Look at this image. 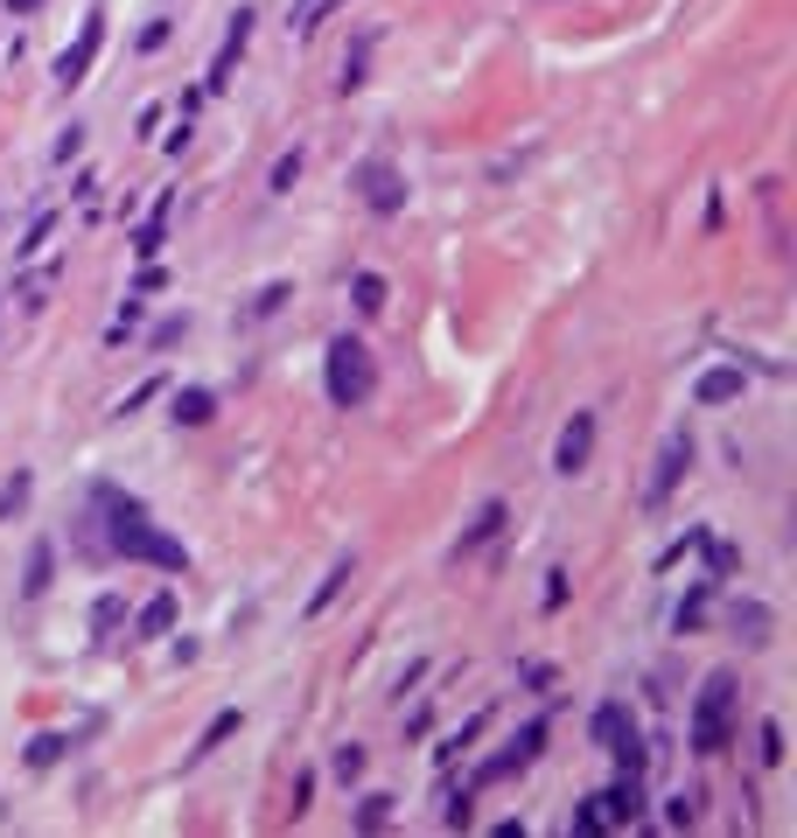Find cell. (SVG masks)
Listing matches in <instances>:
<instances>
[{"instance_id":"ab89813d","label":"cell","mask_w":797,"mask_h":838,"mask_svg":"<svg viewBox=\"0 0 797 838\" xmlns=\"http://www.w3.org/2000/svg\"><path fill=\"white\" fill-rule=\"evenodd\" d=\"M308 796H315V769H301V775H294V796H288V804H294V817L308 811Z\"/></svg>"},{"instance_id":"6da1fadb","label":"cell","mask_w":797,"mask_h":838,"mask_svg":"<svg viewBox=\"0 0 797 838\" xmlns=\"http://www.w3.org/2000/svg\"><path fill=\"white\" fill-rule=\"evenodd\" d=\"M91 518H99V539L105 552H120V559H141V566H161V574H182L189 552L182 539H168V531L147 518L141 497H126V489L112 483H91Z\"/></svg>"},{"instance_id":"4dcf8cb0","label":"cell","mask_w":797,"mask_h":838,"mask_svg":"<svg viewBox=\"0 0 797 838\" xmlns=\"http://www.w3.org/2000/svg\"><path fill=\"white\" fill-rule=\"evenodd\" d=\"M329 8H336V0H294V14H288V22H294L301 35H308L315 22H329Z\"/></svg>"},{"instance_id":"484cf974","label":"cell","mask_w":797,"mask_h":838,"mask_svg":"<svg viewBox=\"0 0 797 838\" xmlns=\"http://www.w3.org/2000/svg\"><path fill=\"white\" fill-rule=\"evenodd\" d=\"M392 804H398V796H385V790H371L364 804H357V831H378V825H392Z\"/></svg>"},{"instance_id":"d6986e66","label":"cell","mask_w":797,"mask_h":838,"mask_svg":"<svg viewBox=\"0 0 797 838\" xmlns=\"http://www.w3.org/2000/svg\"><path fill=\"white\" fill-rule=\"evenodd\" d=\"M350 574H357V559H336L329 574L315 580V594H308V622H315V615H322V608H329L336 594H344V587H350Z\"/></svg>"},{"instance_id":"836d02e7","label":"cell","mask_w":797,"mask_h":838,"mask_svg":"<svg viewBox=\"0 0 797 838\" xmlns=\"http://www.w3.org/2000/svg\"><path fill=\"white\" fill-rule=\"evenodd\" d=\"M336 775H344V783H357V775H364V748H357V740H344V748H336Z\"/></svg>"},{"instance_id":"f35d334b","label":"cell","mask_w":797,"mask_h":838,"mask_svg":"<svg viewBox=\"0 0 797 838\" xmlns=\"http://www.w3.org/2000/svg\"><path fill=\"white\" fill-rule=\"evenodd\" d=\"M168 35H176V22H168V14H155V22H147V29H141V49H161V43H168Z\"/></svg>"},{"instance_id":"d4e9b609","label":"cell","mask_w":797,"mask_h":838,"mask_svg":"<svg viewBox=\"0 0 797 838\" xmlns=\"http://www.w3.org/2000/svg\"><path fill=\"white\" fill-rule=\"evenodd\" d=\"M64 755H70V740H64V734H35V740H29V769H56Z\"/></svg>"},{"instance_id":"7402d4cb","label":"cell","mask_w":797,"mask_h":838,"mask_svg":"<svg viewBox=\"0 0 797 838\" xmlns=\"http://www.w3.org/2000/svg\"><path fill=\"white\" fill-rule=\"evenodd\" d=\"M714 587H720V580H693V594L672 608V628H678V636H686V628H699V615H707V601H714Z\"/></svg>"},{"instance_id":"ac0fdd59","label":"cell","mask_w":797,"mask_h":838,"mask_svg":"<svg viewBox=\"0 0 797 838\" xmlns=\"http://www.w3.org/2000/svg\"><path fill=\"white\" fill-rule=\"evenodd\" d=\"M238 727H245V713H238V706H224V713L211 720V727H203V734H197V748H189V761H203V755H217V748H224V740H232Z\"/></svg>"},{"instance_id":"d590c367","label":"cell","mask_w":797,"mask_h":838,"mask_svg":"<svg viewBox=\"0 0 797 838\" xmlns=\"http://www.w3.org/2000/svg\"><path fill=\"white\" fill-rule=\"evenodd\" d=\"M469 817H476V811H469V790H448V811H441V825H454V831H462Z\"/></svg>"},{"instance_id":"4316f807","label":"cell","mask_w":797,"mask_h":838,"mask_svg":"<svg viewBox=\"0 0 797 838\" xmlns=\"http://www.w3.org/2000/svg\"><path fill=\"white\" fill-rule=\"evenodd\" d=\"M294 182H301V147H294V155H280L273 168H266V189H273V196H288Z\"/></svg>"},{"instance_id":"f1b7e54d","label":"cell","mask_w":797,"mask_h":838,"mask_svg":"<svg viewBox=\"0 0 797 838\" xmlns=\"http://www.w3.org/2000/svg\"><path fill=\"white\" fill-rule=\"evenodd\" d=\"M280 301H288V280H273V287H259V294H252V308H245V321H266V315H280Z\"/></svg>"},{"instance_id":"4fadbf2b","label":"cell","mask_w":797,"mask_h":838,"mask_svg":"<svg viewBox=\"0 0 797 838\" xmlns=\"http://www.w3.org/2000/svg\"><path fill=\"white\" fill-rule=\"evenodd\" d=\"M168 419H176V427H211V419H217V392L211 385H176V392H168Z\"/></svg>"},{"instance_id":"2e32d148","label":"cell","mask_w":797,"mask_h":838,"mask_svg":"<svg viewBox=\"0 0 797 838\" xmlns=\"http://www.w3.org/2000/svg\"><path fill=\"white\" fill-rule=\"evenodd\" d=\"M504 518H510V510H504L497 497H490V503L476 510V518L462 524V539H454V552H476V545H490V539H497V531H504Z\"/></svg>"},{"instance_id":"277c9868","label":"cell","mask_w":797,"mask_h":838,"mask_svg":"<svg viewBox=\"0 0 797 838\" xmlns=\"http://www.w3.org/2000/svg\"><path fill=\"white\" fill-rule=\"evenodd\" d=\"M587 740H595V748L609 755L622 775H643V761H651V748H643V734H637V720H630V706H622V699H602V706H595V720H587Z\"/></svg>"},{"instance_id":"1f68e13d","label":"cell","mask_w":797,"mask_h":838,"mask_svg":"<svg viewBox=\"0 0 797 838\" xmlns=\"http://www.w3.org/2000/svg\"><path fill=\"white\" fill-rule=\"evenodd\" d=\"M189 336V315H168V321H155V336H147V350H168V342H182Z\"/></svg>"},{"instance_id":"d6a6232c","label":"cell","mask_w":797,"mask_h":838,"mask_svg":"<svg viewBox=\"0 0 797 838\" xmlns=\"http://www.w3.org/2000/svg\"><path fill=\"white\" fill-rule=\"evenodd\" d=\"M120 615H126V601H120V594H99V608H91V628L105 636V628H120Z\"/></svg>"},{"instance_id":"e0dca14e","label":"cell","mask_w":797,"mask_h":838,"mask_svg":"<svg viewBox=\"0 0 797 838\" xmlns=\"http://www.w3.org/2000/svg\"><path fill=\"white\" fill-rule=\"evenodd\" d=\"M728 628H734L742 643H770V608H763V601H734V608H728Z\"/></svg>"},{"instance_id":"603a6c76","label":"cell","mask_w":797,"mask_h":838,"mask_svg":"<svg viewBox=\"0 0 797 838\" xmlns=\"http://www.w3.org/2000/svg\"><path fill=\"white\" fill-rule=\"evenodd\" d=\"M133 628H141V636H168V628H176V594L161 587V594L141 608V622H133Z\"/></svg>"},{"instance_id":"7bdbcfd3","label":"cell","mask_w":797,"mask_h":838,"mask_svg":"<svg viewBox=\"0 0 797 838\" xmlns=\"http://www.w3.org/2000/svg\"><path fill=\"white\" fill-rule=\"evenodd\" d=\"M35 8H43V0H8V14H14V22H29Z\"/></svg>"},{"instance_id":"9c48e42d","label":"cell","mask_w":797,"mask_h":838,"mask_svg":"<svg viewBox=\"0 0 797 838\" xmlns=\"http://www.w3.org/2000/svg\"><path fill=\"white\" fill-rule=\"evenodd\" d=\"M539 748H546V720H525V727L510 734V748L490 755L483 769H476V783H497V775H510V769H531V761H539Z\"/></svg>"},{"instance_id":"52a82bcc","label":"cell","mask_w":797,"mask_h":838,"mask_svg":"<svg viewBox=\"0 0 797 838\" xmlns=\"http://www.w3.org/2000/svg\"><path fill=\"white\" fill-rule=\"evenodd\" d=\"M99 49H105V0L85 14V29H78V43H70L64 56H56V84L64 91H78L91 78V64H99Z\"/></svg>"},{"instance_id":"74e56055","label":"cell","mask_w":797,"mask_h":838,"mask_svg":"<svg viewBox=\"0 0 797 838\" xmlns=\"http://www.w3.org/2000/svg\"><path fill=\"white\" fill-rule=\"evenodd\" d=\"M699 539H707V531H686V539H672V545H664V559H658V566H678L686 552H699Z\"/></svg>"},{"instance_id":"ba28073f","label":"cell","mask_w":797,"mask_h":838,"mask_svg":"<svg viewBox=\"0 0 797 838\" xmlns=\"http://www.w3.org/2000/svg\"><path fill=\"white\" fill-rule=\"evenodd\" d=\"M693 454H699V448H693V433H686V427H672V433H664V448H658V468H651V489H643V503L658 510L664 497H672V489L686 483Z\"/></svg>"},{"instance_id":"cb8c5ba5","label":"cell","mask_w":797,"mask_h":838,"mask_svg":"<svg viewBox=\"0 0 797 838\" xmlns=\"http://www.w3.org/2000/svg\"><path fill=\"white\" fill-rule=\"evenodd\" d=\"M699 552H707V580H728V574H742V552H734L728 539H699Z\"/></svg>"},{"instance_id":"5bb4252c","label":"cell","mask_w":797,"mask_h":838,"mask_svg":"<svg viewBox=\"0 0 797 838\" xmlns=\"http://www.w3.org/2000/svg\"><path fill=\"white\" fill-rule=\"evenodd\" d=\"M168 210H176V189H161L155 210H147V224L133 231V252H141L147 265H155V259H161V245H168Z\"/></svg>"},{"instance_id":"8fae6325","label":"cell","mask_w":797,"mask_h":838,"mask_svg":"<svg viewBox=\"0 0 797 838\" xmlns=\"http://www.w3.org/2000/svg\"><path fill=\"white\" fill-rule=\"evenodd\" d=\"M587 454H595V412H574L553 441V475H581Z\"/></svg>"},{"instance_id":"b9f144b4","label":"cell","mask_w":797,"mask_h":838,"mask_svg":"<svg viewBox=\"0 0 797 838\" xmlns=\"http://www.w3.org/2000/svg\"><path fill=\"white\" fill-rule=\"evenodd\" d=\"M518 678L531 684V692H546V684H553V664H518Z\"/></svg>"},{"instance_id":"f546056e","label":"cell","mask_w":797,"mask_h":838,"mask_svg":"<svg viewBox=\"0 0 797 838\" xmlns=\"http://www.w3.org/2000/svg\"><path fill=\"white\" fill-rule=\"evenodd\" d=\"M49 231H56V217H49V210H43V217L29 224V238L14 245V259H35V252H43V245H49Z\"/></svg>"},{"instance_id":"83f0119b","label":"cell","mask_w":797,"mask_h":838,"mask_svg":"<svg viewBox=\"0 0 797 838\" xmlns=\"http://www.w3.org/2000/svg\"><path fill=\"white\" fill-rule=\"evenodd\" d=\"M755 755H763L770 769L784 761V720H763V727H755Z\"/></svg>"},{"instance_id":"30bf717a","label":"cell","mask_w":797,"mask_h":838,"mask_svg":"<svg viewBox=\"0 0 797 838\" xmlns=\"http://www.w3.org/2000/svg\"><path fill=\"white\" fill-rule=\"evenodd\" d=\"M252 22H259V14H252V8H238V22H232V35H224V49L211 56V70H203V99H217V91L232 84L238 56H245V43H252Z\"/></svg>"},{"instance_id":"44dd1931","label":"cell","mask_w":797,"mask_h":838,"mask_svg":"<svg viewBox=\"0 0 797 838\" xmlns=\"http://www.w3.org/2000/svg\"><path fill=\"white\" fill-rule=\"evenodd\" d=\"M350 301H357V315H385V301H392L385 273H357L350 280Z\"/></svg>"},{"instance_id":"ffe728a7","label":"cell","mask_w":797,"mask_h":838,"mask_svg":"<svg viewBox=\"0 0 797 838\" xmlns=\"http://www.w3.org/2000/svg\"><path fill=\"white\" fill-rule=\"evenodd\" d=\"M29 497H35V475H29V468H14L8 483H0V524H14V518H22Z\"/></svg>"},{"instance_id":"7c38bea8","label":"cell","mask_w":797,"mask_h":838,"mask_svg":"<svg viewBox=\"0 0 797 838\" xmlns=\"http://www.w3.org/2000/svg\"><path fill=\"white\" fill-rule=\"evenodd\" d=\"M749 392V371H734V364H714V371H699L693 377V406H734V398Z\"/></svg>"},{"instance_id":"7a4b0ae2","label":"cell","mask_w":797,"mask_h":838,"mask_svg":"<svg viewBox=\"0 0 797 838\" xmlns=\"http://www.w3.org/2000/svg\"><path fill=\"white\" fill-rule=\"evenodd\" d=\"M322 385H329V406H371V392H378V364H371V350L357 336H336L329 342V356H322Z\"/></svg>"},{"instance_id":"8992f818","label":"cell","mask_w":797,"mask_h":838,"mask_svg":"<svg viewBox=\"0 0 797 838\" xmlns=\"http://www.w3.org/2000/svg\"><path fill=\"white\" fill-rule=\"evenodd\" d=\"M350 182H357V196H364L378 217H398V210H406V175H398V161H385V155L357 161Z\"/></svg>"},{"instance_id":"8d00e7d4","label":"cell","mask_w":797,"mask_h":838,"mask_svg":"<svg viewBox=\"0 0 797 838\" xmlns=\"http://www.w3.org/2000/svg\"><path fill=\"white\" fill-rule=\"evenodd\" d=\"M546 615H553V608H566V566H553V574H546Z\"/></svg>"},{"instance_id":"e575fe53","label":"cell","mask_w":797,"mask_h":838,"mask_svg":"<svg viewBox=\"0 0 797 838\" xmlns=\"http://www.w3.org/2000/svg\"><path fill=\"white\" fill-rule=\"evenodd\" d=\"M161 392H168V377H147V385H133V392L120 398V412H141L147 398H161Z\"/></svg>"},{"instance_id":"60d3db41","label":"cell","mask_w":797,"mask_h":838,"mask_svg":"<svg viewBox=\"0 0 797 838\" xmlns=\"http://www.w3.org/2000/svg\"><path fill=\"white\" fill-rule=\"evenodd\" d=\"M664 825H693V796H664Z\"/></svg>"},{"instance_id":"9a60e30c","label":"cell","mask_w":797,"mask_h":838,"mask_svg":"<svg viewBox=\"0 0 797 838\" xmlns=\"http://www.w3.org/2000/svg\"><path fill=\"white\" fill-rule=\"evenodd\" d=\"M49 580H56V545L35 539V545H29V566H22V601H43Z\"/></svg>"},{"instance_id":"3957f363","label":"cell","mask_w":797,"mask_h":838,"mask_svg":"<svg viewBox=\"0 0 797 838\" xmlns=\"http://www.w3.org/2000/svg\"><path fill=\"white\" fill-rule=\"evenodd\" d=\"M728 740H734V671H714L693 699V748L728 755Z\"/></svg>"},{"instance_id":"5b68a950","label":"cell","mask_w":797,"mask_h":838,"mask_svg":"<svg viewBox=\"0 0 797 838\" xmlns=\"http://www.w3.org/2000/svg\"><path fill=\"white\" fill-rule=\"evenodd\" d=\"M637 817H643V783H637V775H616L609 790H595L574 811V831L581 838H602V831H616V825H637Z\"/></svg>"}]
</instances>
